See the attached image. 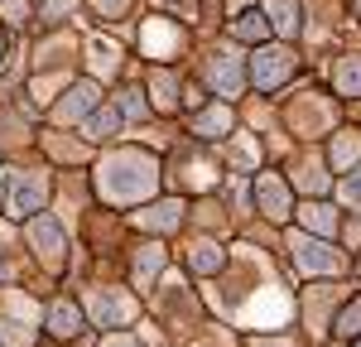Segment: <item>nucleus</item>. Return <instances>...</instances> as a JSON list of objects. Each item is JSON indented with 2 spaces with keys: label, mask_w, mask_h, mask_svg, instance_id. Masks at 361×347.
Returning <instances> with one entry per match:
<instances>
[{
  "label": "nucleus",
  "mask_w": 361,
  "mask_h": 347,
  "mask_svg": "<svg viewBox=\"0 0 361 347\" xmlns=\"http://www.w3.org/2000/svg\"><path fill=\"white\" fill-rule=\"evenodd\" d=\"M82 309H87V323L97 328V333H126L130 323H135V299L130 294H121V289H92L82 294Z\"/></svg>",
  "instance_id": "obj_1"
},
{
  "label": "nucleus",
  "mask_w": 361,
  "mask_h": 347,
  "mask_svg": "<svg viewBox=\"0 0 361 347\" xmlns=\"http://www.w3.org/2000/svg\"><path fill=\"white\" fill-rule=\"evenodd\" d=\"M87 309L82 299H68V294H58L49 299V309H44V333H49V343H78L87 338Z\"/></svg>",
  "instance_id": "obj_2"
},
{
  "label": "nucleus",
  "mask_w": 361,
  "mask_h": 347,
  "mask_svg": "<svg viewBox=\"0 0 361 347\" xmlns=\"http://www.w3.org/2000/svg\"><path fill=\"white\" fill-rule=\"evenodd\" d=\"M29 241L39 246V260H44L49 270H58V265H63V251H68V241H63V231H58L54 217H34V222H29Z\"/></svg>",
  "instance_id": "obj_3"
},
{
  "label": "nucleus",
  "mask_w": 361,
  "mask_h": 347,
  "mask_svg": "<svg viewBox=\"0 0 361 347\" xmlns=\"http://www.w3.org/2000/svg\"><path fill=\"white\" fill-rule=\"evenodd\" d=\"M159 265H164L159 246H149V256H135V260H130V285H135V289H149V285H154V275H159Z\"/></svg>",
  "instance_id": "obj_4"
},
{
  "label": "nucleus",
  "mask_w": 361,
  "mask_h": 347,
  "mask_svg": "<svg viewBox=\"0 0 361 347\" xmlns=\"http://www.w3.org/2000/svg\"><path fill=\"white\" fill-rule=\"evenodd\" d=\"M116 130H121L116 111H97L92 121H87V140H116Z\"/></svg>",
  "instance_id": "obj_5"
},
{
  "label": "nucleus",
  "mask_w": 361,
  "mask_h": 347,
  "mask_svg": "<svg viewBox=\"0 0 361 347\" xmlns=\"http://www.w3.org/2000/svg\"><path fill=\"white\" fill-rule=\"evenodd\" d=\"M97 347H145V343L126 328V333H102V343H97Z\"/></svg>",
  "instance_id": "obj_6"
},
{
  "label": "nucleus",
  "mask_w": 361,
  "mask_h": 347,
  "mask_svg": "<svg viewBox=\"0 0 361 347\" xmlns=\"http://www.w3.org/2000/svg\"><path fill=\"white\" fill-rule=\"evenodd\" d=\"M121 97H126L121 106H126V111H130V116H140V111H145V106H140V92H121Z\"/></svg>",
  "instance_id": "obj_7"
}]
</instances>
